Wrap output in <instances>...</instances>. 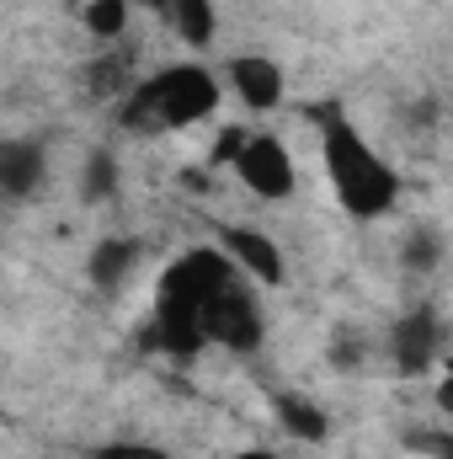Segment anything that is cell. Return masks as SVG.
<instances>
[{
  "label": "cell",
  "instance_id": "cell-1",
  "mask_svg": "<svg viewBox=\"0 0 453 459\" xmlns=\"http://www.w3.org/2000/svg\"><path fill=\"white\" fill-rule=\"evenodd\" d=\"M229 289V262L219 251H187L166 267L160 278V299H155V332L150 342L166 347L171 358H192L198 347L209 342L203 332V310L209 299Z\"/></svg>",
  "mask_w": 453,
  "mask_h": 459
},
{
  "label": "cell",
  "instance_id": "cell-2",
  "mask_svg": "<svg viewBox=\"0 0 453 459\" xmlns=\"http://www.w3.org/2000/svg\"><path fill=\"white\" fill-rule=\"evenodd\" d=\"M315 117H321V150H326V171H331V187H337L341 209L357 214V220L389 214L395 193H400L395 166L368 150V139L341 117V108H321Z\"/></svg>",
  "mask_w": 453,
  "mask_h": 459
},
{
  "label": "cell",
  "instance_id": "cell-3",
  "mask_svg": "<svg viewBox=\"0 0 453 459\" xmlns=\"http://www.w3.org/2000/svg\"><path fill=\"white\" fill-rule=\"evenodd\" d=\"M214 102H219V81H214L209 70H198V65H171V70H160L155 81L133 86V91L123 97L117 117H123V128H133V134H166V128H187V123L209 117Z\"/></svg>",
  "mask_w": 453,
  "mask_h": 459
},
{
  "label": "cell",
  "instance_id": "cell-4",
  "mask_svg": "<svg viewBox=\"0 0 453 459\" xmlns=\"http://www.w3.org/2000/svg\"><path fill=\"white\" fill-rule=\"evenodd\" d=\"M203 332H209V342L235 347V352L261 347V316H256L251 294H245V289H235V283L219 289V294L209 299V310H203Z\"/></svg>",
  "mask_w": 453,
  "mask_h": 459
},
{
  "label": "cell",
  "instance_id": "cell-5",
  "mask_svg": "<svg viewBox=\"0 0 453 459\" xmlns=\"http://www.w3.org/2000/svg\"><path fill=\"white\" fill-rule=\"evenodd\" d=\"M240 182L256 193V198H288L294 193V166H288V150L272 139V134H251L240 160H235Z\"/></svg>",
  "mask_w": 453,
  "mask_h": 459
},
{
  "label": "cell",
  "instance_id": "cell-6",
  "mask_svg": "<svg viewBox=\"0 0 453 459\" xmlns=\"http://www.w3.org/2000/svg\"><path fill=\"white\" fill-rule=\"evenodd\" d=\"M389 358H395V368H400L406 379H416V374H427V368L438 363V316H432L427 305L395 321V332H389Z\"/></svg>",
  "mask_w": 453,
  "mask_h": 459
},
{
  "label": "cell",
  "instance_id": "cell-7",
  "mask_svg": "<svg viewBox=\"0 0 453 459\" xmlns=\"http://www.w3.org/2000/svg\"><path fill=\"white\" fill-rule=\"evenodd\" d=\"M229 81H235L240 102L256 108V113H272V108L283 102V70H278L272 59H261V54H240V59L229 65Z\"/></svg>",
  "mask_w": 453,
  "mask_h": 459
},
{
  "label": "cell",
  "instance_id": "cell-8",
  "mask_svg": "<svg viewBox=\"0 0 453 459\" xmlns=\"http://www.w3.org/2000/svg\"><path fill=\"white\" fill-rule=\"evenodd\" d=\"M133 267H139V240H97L91 246V256H86V278H91V289H102V294H117L128 278H133Z\"/></svg>",
  "mask_w": 453,
  "mask_h": 459
},
{
  "label": "cell",
  "instance_id": "cell-9",
  "mask_svg": "<svg viewBox=\"0 0 453 459\" xmlns=\"http://www.w3.org/2000/svg\"><path fill=\"white\" fill-rule=\"evenodd\" d=\"M225 251L245 267L256 273L261 283H283V251L261 235V230H245V225H225Z\"/></svg>",
  "mask_w": 453,
  "mask_h": 459
},
{
  "label": "cell",
  "instance_id": "cell-10",
  "mask_svg": "<svg viewBox=\"0 0 453 459\" xmlns=\"http://www.w3.org/2000/svg\"><path fill=\"white\" fill-rule=\"evenodd\" d=\"M43 150L38 144H27V139H11L5 150H0V187L11 193V198H32L38 187H43Z\"/></svg>",
  "mask_w": 453,
  "mask_h": 459
},
{
  "label": "cell",
  "instance_id": "cell-11",
  "mask_svg": "<svg viewBox=\"0 0 453 459\" xmlns=\"http://www.w3.org/2000/svg\"><path fill=\"white\" fill-rule=\"evenodd\" d=\"M171 27L182 32L187 48H209L214 43V0H166Z\"/></svg>",
  "mask_w": 453,
  "mask_h": 459
},
{
  "label": "cell",
  "instance_id": "cell-12",
  "mask_svg": "<svg viewBox=\"0 0 453 459\" xmlns=\"http://www.w3.org/2000/svg\"><path fill=\"white\" fill-rule=\"evenodd\" d=\"M272 406H278V422H283L299 444H321V438L331 433L326 411H321V406H310V401H299V395H272Z\"/></svg>",
  "mask_w": 453,
  "mask_h": 459
},
{
  "label": "cell",
  "instance_id": "cell-13",
  "mask_svg": "<svg viewBox=\"0 0 453 459\" xmlns=\"http://www.w3.org/2000/svg\"><path fill=\"white\" fill-rule=\"evenodd\" d=\"M400 262L411 267V273H432L438 262H443V235L427 225H416L406 235V246H400Z\"/></svg>",
  "mask_w": 453,
  "mask_h": 459
},
{
  "label": "cell",
  "instance_id": "cell-14",
  "mask_svg": "<svg viewBox=\"0 0 453 459\" xmlns=\"http://www.w3.org/2000/svg\"><path fill=\"white\" fill-rule=\"evenodd\" d=\"M113 187H117V160L107 150H97V155L86 160V171H81V198H86V204H107Z\"/></svg>",
  "mask_w": 453,
  "mask_h": 459
},
{
  "label": "cell",
  "instance_id": "cell-15",
  "mask_svg": "<svg viewBox=\"0 0 453 459\" xmlns=\"http://www.w3.org/2000/svg\"><path fill=\"white\" fill-rule=\"evenodd\" d=\"M123 27H128V0H91L86 5V32H97V38H123Z\"/></svg>",
  "mask_w": 453,
  "mask_h": 459
},
{
  "label": "cell",
  "instance_id": "cell-16",
  "mask_svg": "<svg viewBox=\"0 0 453 459\" xmlns=\"http://www.w3.org/2000/svg\"><path fill=\"white\" fill-rule=\"evenodd\" d=\"M245 139H251L245 128H225V134H219V144H214V166H235V160H240V150H245Z\"/></svg>",
  "mask_w": 453,
  "mask_h": 459
},
{
  "label": "cell",
  "instance_id": "cell-17",
  "mask_svg": "<svg viewBox=\"0 0 453 459\" xmlns=\"http://www.w3.org/2000/svg\"><path fill=\"white\" fill-rule=\"evenodd\" d=\"M91 459H166L155 444H102Z\"/></svg>",
  "mask_w": 453,
  "mask_h": 459
},
{
  "label": "cell",
  "instance_id": "cell-18",
  "mask_svg": "<svg viewBox=\"0 0 453 459\" xmlns=\"http://www.w3.org/2000/svg\"><path fill=\"white\" fill-rule=\"evenodd\" d=\"M331 363H337V368H357V342H341V337H337V347H331Z\"/></svg>",
  "mask_w": 453,
  "mask_h": 459
},
{
  "label": "cell",
  "instance_id": "cell-19",
  "mask_svg": "<svg viewBox=\"0 0 453 459\" xmlns=\"http://www.w3.org/2000/svg\"><path fill=\"white\" fill-rule=\"evenodd\" d=\"M438 406L453 411V358H449V374H443V385H438Z\"/></svg>",
  "mask_w": 453,
  "mask_h": 459
},
{
  "label": "cell",
  "instance_id": "cell-20",
  "mask_svg": "<svg viewBox=\"0 0 453 459\" xmlns=\"http://www.w3.org/2000/svg\"><path fill=\"white\" fill-rule=\"evenodd\" d=\"M422 449H432V455L453 459V438H422Z\"/></svg>",
  "mask_w": 453,
  "mask_h": 459
},
{
  "label": "cell",
  "instance_id": "cell-21",
  "mask_svg": "<svg viewBox=\"0 0 453 459\" xmlns=\"http://www.w3.org/2000/svg\"><path fill=\"white\" fill-rule=\"evenodd\" d=\"M235 459H278V455H267V449H245V455H235Z\"/></svg>",
  "mask_w": 453,
  "mask_h": 459
}]
</instances>
